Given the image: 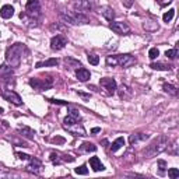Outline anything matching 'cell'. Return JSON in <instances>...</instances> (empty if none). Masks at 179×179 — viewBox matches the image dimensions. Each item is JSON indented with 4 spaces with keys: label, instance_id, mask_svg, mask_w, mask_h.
Returning a JSON list of instances; mask_svg holds the SVG:
<instances>
[{
    "label": "cell",
    "instance_id": "obj_1",
    "mask_svg": "<svg viewBox=\"0 0 179 179\" xmlns=\"http://www.w3.org/2000/svg\"><path fill=\"white\" fill-rule=\"evenodd\" d=\"M166 147H168V137L158 136L157 139H154L153 141H151L150 146H147V148H144L143 156L146 158H153V157L158 156V154H161L162 151H165Z\"/></svg>",
    "mask_w": 179,
    "mask_h": 179
},
{
    "label": "cell",
    "instance_id": "obj_2",
    "mask_svg": "<svg viewBox=\"0 0 179 179\" xmlns=\"http://www.w3.org/2000/svg\"><path fill=\"white\" fill-rule=\"evenodd\" d=\"M23 52H24V46L23 43H14L6 52V62L8 66L11 67H18L21 63V58H23Z\"/></svg>",
    "mask_w": 179,
    "mask_h": 179
},
{
    "label": "cell",
    "instance_id": "obj_3",
    "mask_svg": "<svg viewBox=\"0 0 179 179\" xmlns=\"http://www.w3.org/2000/svg\"><path fill=\"white\" fill-rule=\"evenodd\" d=\"M63 127L67 130L69 133H71L73 136H85V129L81 123L79 122V119L73 118V116L67 115L63 120Z\"/></svg>",
    "mask_w": 179,
    "mask_h": 179
},
{
    "label": "cell",
    "instance_id": "obj_4",
    "mask_svg": "<svg viewBox=\"0 0 179 179\" xmlns=\"http://www.w3.org/2000/svg\"><path fill=\"white\" fill-rule=\"evenodd\" d=\"M136 63V59L132 55H116V56H108L106 58V64L108 66H120L123 69H127Z\"/></svg>",
    "mask_w": 179,
    "mask_h": 179
},
{
    "label": "cell",
    "instance_id": "obj_5",
    "mask_svg": "<svg viewBox=\"0 0 179 179\" xmlns=\"http://www.w3.org/2000/svg\"><path fill=\"white\" fill-rule=\"evenodd\" d=\"M60 18L69 24H73V25H77V24H88V18L83 13H79V11H71V13L62 11Z\"/></svg>",
    "mask_w": 179,
    "mask_h": 179
},
{
    "label": "cell",
    "instance_id": "obj_6",
    "mask_svg": "<svg viewBox=\"0 0 179 179\" xmlns=\"http://www.w3.org/2000/svg\"><path fill=\"white\" fill-rule=\"evenodd\" d=\"M109 28L112 29L115 34L119 35H127L130 34V27L126 23H120V21H112L109 24Z\"/></svg>",
    "mask_w": 179,
    "mask_h": 179
},
{
    "label": "cell",
    "instance_id": "obj_7",
    "mask_svg": "<svg viewBox=\"0 0 179 179\" xmlns=\"http://www.w3.org/2000/svg\"><path fill=\"white\" fill-rule=\"evenodd\" d=\"M67 45V38L64 35H56L50 39V48L53 50H60Z\"/></svg>",
    "mask_w": 179,
    "mask_h": 179
},
{
    "label": "cell",
    "instance_id": "obj_8",
    "mask_svg": "<svg viewBox=\"0 0 179 179\" xmlns=\"http://www.w3.org/2000/svg\"><path fill=\"white\" fill-rule=\"evenodd\" d=\"M100 84H101V87H102L104 90H106V94H109V95L115 94V91H116V81L113 79H111V77L101 79Z\"/></svg>",
    "mask_w": 179,
    "mask_h": 179
},
{
    "label": "cell",
    "instance_id": "obj_9",
    "mask_svg": "<svg viewBox=\"0 0 179 179\" xmlns=\"http://www.w3.org/2000/svg\"><path fill=\"white\" fill-rule=\"evenodd\" d=\"M3 98H4L7 102H11V104H14V105H21L23 104L20 95L17 94V92L11 91V90H6V91H3Z\"/></svg>",
    "mask_w": 179,
    "mask_h": 179
},
{
    "label": "cell",
    "instance_id": "obj_10",
    "mask_svg": "<svg viewBox=\"0 0 179 179\" xmlns=\"http://www.w3.org/2000/svg\"><path fill=\"white\" fill-rule=\"evenodd\" d=\"M73 7L76 11L79 13H83V11H90L92 8V4L90 0H76L73 3Z\"/></svg>",
    "mask_w": 179,
    "mask_h": 179
},
{
    "label": "cell",
    "instance_id": "obj_11",
    "mask_svg": "<svg viewBox=\"0 0 179 179\" xmlns=\"http://www.w3.org/2000/svg\"><path fill=\"white\" fill-rule=\"evenodd\" d=\"M29 85L31 87H34L35 90H39V91H42V90H46L49 88L50 85H52V80H49V81H43V80H39V79H31L29 80Z\"/></svg>",
    "mask_w": 179,
    "mask_h": 179
},
{
    "label": "cell",
    "instance_id": "obj_12",
    "mask_svg": "<svg viewBox=\"0 0 179 179\" xmlns=\"http://www.w3.org/2000/svg\"><path fill=\"white\" fill-rule=\"evenodd\" d=\"M39 10H41V4L38 0H27V11H28L31 16H34V14L38 16Z\"/></svg>",
    "mask_w": 179,
    "mask_h": 179
},
{
    "label": "cell",
    "instance_id": "obj_13",
    "mask_svg": "<svg viewBox=\"0 0 179 179\" xmlns=\"http://www.w3.org/2000/svg\"><path fill=\"white\" fill-rule=\"evenodd\" d=\"M41 162L38 160H35V158H31L29 160V164L28 166H27V171L28 172H32V174H39L41 172Z\"/></svg>",
    "mask_w": 179,
    "mask_h": 179
},
{
    "label": "cell",
    "instance_id": "obj_14",
    "mask_svg": "<svg viewBox=\"0 0 179 179\" xmlns=\"http://www.w3.org/2000/svg\"><path fill=\"white\" fill-rule=\"evenodd\" d=\"M76 77L80 80V81L85 83V81H87V80H90V77H91V74H90V71L87 70V69H84V67H80V69H77V71H76Z\"/></svg>",
    "mask_w": 179,
    "mask_h": 179
},
{
    "label": "cell",
    "instance_id": "obj_15",
    "mask_svg": "<svg viewBox=\"0 0 179 179\" xmlns=\"http://www.w3.org/2000/svg\"><path fill=\"white\" fill-rule=\"evenodd\" d=\"M18 133L21 134L23 137L28 139V140H32V139H34V136H35L34 130L29 129V127H27V126H18Z\"/></svg>",
    "mask_w": 179,
    "mask_h": 179
},
{
    "label": "cell",
    "instance_id": "obj_16",
    "mask_svg": "<svg viewBox=\"0 0 179 179\" xmlns=\"http://www.w3.org/2000/svg\"><path fill=\"white\" fill-rule=\"evenodd\" d=\"M13 14H14V8L11 7L10 4H6V6H3L2 8H0V16L3 17V18H11L13 17Z\"/></svg>",
    "mask_w": 179,
    "mask_h": 179
},
{
    "label": "cell",
    "instance_id": "obj_17",
    "mask_svg": "<svg viewBox=\"0 0 179 179\" xmlns=\"http://www.w3.org/2000/svg\"><path fill=\"white\" fill-rule=\"evenodd\" d=\"M13 76V70L11 67H8L7 64H3L0 66V80H7Z\"/></svg>",
    "mask_w": 179,
    "mask_h": 179
},
{
    "label": "cell",
    "instance_id": "obj_18",
    "mask_svg": "<svg viewBox=\"0 0 179 179\" xmlns=\"http://www.w3.org/2000/svg\"><path fill=\"white\" fill-rule=\"evenodd\" d=\"M90 165H91V168L94 169L95 172H100V171H104V169H105V166L101 164V161L98 160L97 157H91V158H90Z\"/></svg>",
    "mask_w": 179,
    "mask_h": 179
},
{
    "label": "cell",
    "instance_id": "obj_19",
    "mask_svg": "<svg viewBox=\"0 0 179 179\" xmlns=\"http://www.w3.org/2000/svg\"><path fill=\"white\" fill-rule=\"evenodd\" d=\"M143 28H144L146 31L154 32V31H157V29L160 28V25H158V23L156 21V20H147V21L143 24Z\"/></svg>",
    "mask_w": 179,
    "mask_h": 179
},
{
    "label": "cell",
    "instance_id": "obj_20",
    "mask_svg": "<svg viewBox=\"0 0 179 179\" xmlns=\"http://www.w3.org/2000/svg\"><path fill=\"white\" fill-rule=\"evenodd\" d=\"M100 13L102 14L106 20H109V21H112V20L115 18V13H113V10H112L111 7H108V6H105V7H101Z\"/></svg>",
    "mask_w": 179,
    "mask_h": 179
},
{
    "label": "cell",
    "instance_id": "obj_21",
    "mask_svg": "<svg viewBox=\"0 0 179 179\" xmlns=\"http://www.w3.org/2000/svg\"><path fill=\"white\" fill-rule=\"evenodd\" d=\"M148 139V134H143V133H137V134H130L129 137V143L130 144H136L139 141H143V140Z\"/></svg>",
    "mask_w": 179,
    "mask_h": 179
},
{
    "label": "cell",
    "instance_id": "obj_22",
    "mask_svg": "<svg viewBox=\"0 0 179 179\" xmlns=\"http://www.w3.org/2000/svg\"><path fill=\"white\" fill-rule=\"evenodd\" d=\"M59 60L58 59H48V60H42V62H38L35 64L37 69H41V67H48V66H58Z\"/></svg>",
    "mask_w": 179,
    "mask_h": 179
},
{
    "label": "cell",
    "instance_id": "obj_23",
    "mask_svg": "<svg viewBox=\"0 0 179 179\" xmlns=\"http://www.w3.org/2000/svg\"><path fill=\"white\" fill-rule=\"evenodd\" d=\"M132 90H130L127 85H122L120 90H119V97L123 98V100H129L130 97H132Z\"/></svg>",
    "mask_w": 179,
    "mask_h": 179
},
{
    "label": "cell",
    "instance_id": "obj_24",
    "mask_svg": "<svg viewBox=\"0 0 179 179\" xmlns=\"http://www.w3.org/2000/svg\"><path fill=\"white\" fill-rule=\"evenodd\" d=\"M125 146V139L123 137H118V139L115 140V141L112 143V146H111V151L112 153H115V151H118L120 147H123Z\"/></svg>",
    "mask_w": 179,
    "mask_h": 179
},
{
    "label": "cell",
    "instance_id": "obj_25",
    "mask_svg": "<svg viewBox=\"0 0 179 179\" xmlns=\"http://www.w3.org/2000/svg\"><path fill=\"white\" fill-rule=\"evenodd\" d=\"M150 67L154 69V70H164V71H166V70L171 69L169 66H166V64H164V63H151Z\"/></svg>",
    "mask_w": 179,
    "mask_h": 179
},
{
    "label": "cell",
    "instance_id": "obj_26",
    "mask_svg": "<svg viewBox=\"0 0 179 179\" xmlns=\"http://www.w3.org/2000/svg\"><path fill=\"white\" fill-rule=\"evenodd\" d=\"M174 14H175V10H174V8H171V10H168L166 13H164L162 20H164L165 23H169L172 18H174Z\"/></svg>",
    "mask_w": 179,
    "mask_h": 179
},
{
    "label": "cell",
    "instance_id": "obj_27",
    "mask_svg": "<svg viewBox=\"0 0 179 179\" xmlns=\"http://www.w3.org/2000/svg\"><path fill=\"white\" fill-rule=\"evenodd\" d=\"M64 63H66V66H69V67H81L80 62L73 60V59H70V58H66V59H64Z\"/></svg>",
    "mask_w": 179,
    "mask_h": 179
},
{
    "label": "cell",
    "instance_id": "obj_28",
    "mask_svg": "<svg viewBox=\"0 0 179 179\" xmlns=\"http://www.w3.org/2000/svg\"><path fill=\"white\" fill-rule=\"evenodd\" d=\"M164 91L165 92H169V94H172V95H176L178 94V91H176V88L174 87V85H171V84H164Z\"/></svg>",
    "mask_w": 179,
    "mask_h": 179
},
{
    "label": "cell",
    "instance_id": "obj_29",
    "mask_svg": "<svg viewBox=\"0 0 179 179\" xmlns=\"http://www.w3.org/2000/svg\"><path fill=\"white\" fill-rule=\"evenodd\" d=\"M81 150H84V151H95V150H97V147H95L92 143H84V144L81 146Z\"/></svg>",
    "mask_w": 179,
    "mask_h": 179
},
{
    "label": "cell",
    "instance_id": "obj_30",
    "mask_svg": "<svg viewBox=\"0 0 179 179\" xmlns=\"http://www.w3.org/2000/svg\"><path fill=\"white\" fill-rule=\"evenodd\" d=\"M168 176L171 178V179H176V178H179V169H176V168L168 169Z\"/></svg>",
    "mask_w": 179,
    "mask_h": 179
},
{
    "label": "cell",
    "instance_id": "obj_31",
    "mask_svg": "<svg viewBox=\"0 0 179 179\" xmlns=\"http://www.w3.org/2000/svg\"><path fill=\"white\" fill-rule=\"evenodd\" d=\"M160 55V50L157 49V48H151L150 50H148V56H150L151 60H154V59H157V56Z\"/></svg>",
    "mask_w": 179,
    "mask_h": 179
},
{
    "label": "cell",
    "instance_id": "obj_32",
    "mask_svg": "<svg viewBox=\"0 0 179 179\" xmlns=\"http://www.w3.org/2000/svg\"><path fill=\"white\" fill-rule=\"evenodd\" d=\"M74 172H76L77 175H87L88 174V169L85 168V165H81V166H79V168L74 169Z\"/></svg>",
    "mask_w": 179,
    "mask_h": 179
},
{
    "label": "cell",
    "instance_id": "obj_33",
    "mask_svg": "<svg viewBox=\"0 0 179 179\" xmlns=\"http://www.w3.org/2000/svg\"><path fill=\"white\" fill-rule=\"evenodd\" d=\"M88 62L91 64H94V66H97V64L100 63V58H98L97 55H88Z\"/></svg>",
    "mask_w": 179,
    "mask_h": 179
},
{
    "label": "cell",
    "instance_id": "obj_34",
    "mask_svg": "<svg viewBox=\"0 0 179 179\" xmlns=\"http://www.w3.org/2000/svg\"><path fill=\"white\" fill-rule=\"evenodd\" d=\"M50 161H52L53 164H60L62 162V160H60V156H59V154H56V153H52L50 154Z\"/></svg>",
    "mask_w": 179,
    "mask_h": 179
},
{
    "label": "cell",
    "instance_id": "obj_35",
    "mask_svg": "<svg viewBox=\"0 0 179 179\" xmlns=\"http://www.w3.org/2000/svg\"><path fill=\"white\" fill-rule=\"evenodd\" d=\"M176 49H168V50H166V52H165V56H166V58H169V59H175V58H176Z\"/></svg>",
    "mask_w": 179,
    "mask_h": 179
},
{
    "label": "cell",
    "instance_id": "obj_36",
    "mask_svg": "<svg viewBox=\"0 0 179 179\" xmlns=\"http://www.w3.org/2000/svg\"><path fill=\"white\" fill-rule=\"evenodd\" d=\"M70 116H73V118H76V119H79L80 120V113L79 111H76V109H70V113H69Z\"/></svg>",
    "mask_w": 179,
    "mask_h": 179
},
{
    "label": "cell",
    "instance_id": "obj_37",
    "mask_svg": "<svg viewBox=\"0 0 179 179\" xmlns=\"http://www.w3.org/2000/svg\"><path fill=\"white\" fill-rule=\"evenodd\" d=\"M133 2H134V0H122L123 6H125V7H127V8L132 7V6H133Z\"/></svg>",
    "mask_w": 179,
    "mask_h": 179
},
{
    "label": "cell",
    "instance_id": "obj_38",
    "mask_svg": "<svg viewBox=\"0 0 179 179\" xmlns=\"http://www.w3.org/2000/svg\"><path fill=\"white\" fill-rule=\"evenodd\" d=\"M158 165H160V169H161V172H164V171H165V166H166L165 161L160 160V161H158Z\"/></svg>",
    "mask_w": 179,
    "mask_h": 179
},
{
    "label": "cell",
    "instance_id": "obj_39",
    "mask_svg": "<svg viewBox=\"0 0 179 179\" xmlns=\"http://www.w3.org/2000/svg\"><path fill=\"white\" fill-rule=\"evenodd\" d=\"M17 157H18L20 160H29V156H27V154H23V153H17Z\"/></svg>",
    "mask_w": 179,
    "mask_h": 179
},
{
    "label": "cell",
    "instance_id": "obj_40",
    "mask_svg": "<svg viewBox=\"0 0 179 179\" xmlns=\"http://www.w3.org/2000/svg\"><path fill=\"white\" fill-rule=\"evenodd\" d=\"M52 104H59V105H67V102H64V101H59V100H49Z\"/></svg>",
    "mask_w": 179,
    "mask_h": 179
},
{
    "label": "cell",
    "instance_id": "obj_41",
    "mask_svg": "<svg viewBox=\"0 0 179 179\" xmlns=\"http://www.w3.org/2000/svg\"><path fill=\"white\" fill-rule=\"evenodd\" d=\"M53 143H64V139L63 137H55V139H52Z\"/></svg>",
    "mask_w": 179,
    "mask_h": 179
},
{
    "label": "cell",
    "instance_id": "obj_42",
    "mask_svg": "<svg viewBox=\"0 0 179 179\" xmlns=\"http://www.w3.org/2000/svg\"><path fill=\"white\" fill-rule=\"evenodd\" d=\"M158 3H160L161 6H165V4H169V3L172 2V0H157Z\"/></svg>",
    "mask_w": 179,
    "mask_h": 179
},
{
    "label": "cell",
    "instance_id": "obj_43",
    "mask_svg": "<svg viewBox=\"0 0 179 179\" xmlns=\"http://www.w3.org/2000/svg\"><path fill=\"white\" fill-rule=\"evenodd\" d=\"M101 129L100 127H94V129H91V133H100Z\"/></svg>",
    "mask_w": 179,
    "mask_h": 179
},
{
    "label": "cell",
    "instance_id": "obj_44",
    "mask_svg": "<svg viewBox=\"0 0 179 179\" xmlns=\"http://www.w3.org/2000/svg\"><path fill=\"white\" fill-rule=\"evenodd\" d=\"M79 95H81V97H84V98H88L90 95H85V94H83V92H79Z\"/></svg>",
    "mask_w": 179,
    "mask_h": 179
},
{
    "label": "cell",
    "instance_id": "obj_45",
    "mask_svg": "<svg viewBox=\"0 0 179 179\" xmlns=\"http://www.w3.org/2000/svg\"><path fill=\"white\" fill-rule=\"evenodd\" d=\"M0 113H3V108H0Z\"/></svg>",
    "mask_w": 179,
    "mask_h": 179
}]
</instances>
